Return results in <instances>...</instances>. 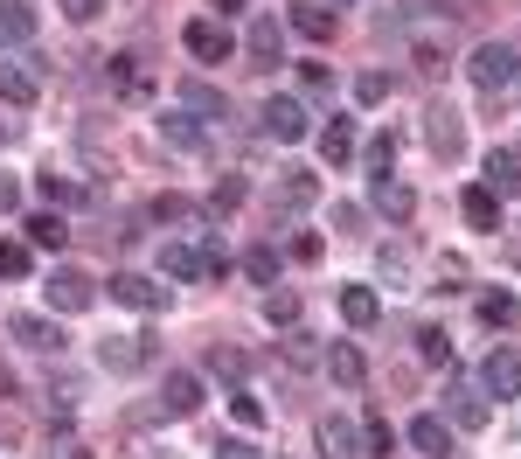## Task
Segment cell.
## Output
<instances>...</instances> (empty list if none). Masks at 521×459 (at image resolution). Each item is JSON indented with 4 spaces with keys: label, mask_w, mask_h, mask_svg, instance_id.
<instances>
[{
    "label": "cell",
    "mask_w": 521,
    "mask_h": 459,
    "mask_svg": "<svg viewBox=\"0 0 521 459\" xmlns=\"http://www.w3.org/2000/svg\"><path fill=\"white\" fill-rule=\"evenodd\" d=\"M466 70H473L480 91H508V84H521V49L515 42H480Z\"/></svg>",
    "instance_id": "cell-1"
},
{
    "label": "cell",
    "mask_w": 521,
    "mask_h": 459,
    "mask_svg": "<svg viewBox=\"0 0 521 459\" xmlns=\"http://www.w3.org/2000/svg\"><path fill=\"white\" fill-rule=\"evenodd\" d=\"M258 126H264V140H278V147H292V140H306V133H313V119H306V105H299V98H264Z\"/></svg>",
    "instance_id": "cell-2"
},
{
    "label": "cell",
    "mask_w": 521,
    "mask_h": 459,
    "mask_svg": "<svg viewBox=\"0 0 521 459\" xmlns=\"http://www.w3.org/2000/svg\"><path fill=\"white\" fill-rule=\"evenodd\" d=\"M98 362H105L112 376H139V369L153 362V341H146V334H105V341H98Z\"/></svg>",
    "instance_id": "cell-3"
},
{
    "label": "cell",
    "mask_w": 521,
    "mask_h": 459,
    "mask_svg": "<svg viewBox=\"0 0 521 459\" xmlns=\"http://www.w3.org/2000/svg\"><path fill=\"white\" fill-rule=\"evenodd\" d=\"M424 140H431L438 160H459V153H466V119H459L452 105H431V112H424Z\"/></svg>",
    "instance_id": "cell-4"
},
{
    "label": "cell",
    "mask_w": 521,
    "mask_h": 459,
    "mask_svg": "<svg viewBox=\"0 0 521 459\" xmlns=\"http://www.w3.org/2000/svg\"><path fill=\"white\" fill-rule=\"evenodd\" d=\"M42 300L56 306V313H84V306L98 300V286H91L84 272H70V265H56V272H49V286H42Z\"/></svg>",
    "instance_id": "cell-5"
},
{
    "label": "cell",
    "mask_w": 521,
    "mask_h": 459,
    "mask_svg": "<svg viewBox=\"0 0 521 459\" xmlns=\"http://www.w3.org/2000/svg\"><path fill=\"white\" fill-rule=\"evenodd\" d=\"M181 49H188L195 63H223V56H230V28L202 14V21H188V28H181Z\"/></svg>",
    "instance_id": "cell-6"
},
{
    "label": "cell",
    "mask_w": 521,
    "mask_h": 459,
    "mask_svg": "<svg viewBox=\"0 0 521 459\" xmlns=\"http://www.w3.org/2000/svg\"><path fill=\"white\" fill-rule=\"evenodd\" d=\"M7 334H14L21 348H35V355H63V327H56V320H42V313H14V320H7Z\"/></svg>",
    "instance_id": "cell-7"
},
{
    "label": "cell",
    "mask_w": 521,
    "mask_h": 459,
    "mask_svg": "<svg viewBox=\"0 0 521 459\" xmlns=\"http://www.w3.org/2000/svg\"><path fill=\"white\" fill-rule=\"evenodd\" d=\"M112 300L132 306V313H160V306H167V286H153V279H139V272H112Z\"/></svg>",
    "instance_id": "cell-8"
},
{
    "label": "cell",
    "mask_w": 521,
    "mask_h": 459,
    "mask_svg": "<svg viewBox=\"0 0 521 459\" xmlns=\"http://www.w3.org/2000/svg\"><path fill=\"white\" fill-rule=\"evenodd\" d=\"M244 56H251V70H278V63H285V35H278V21H271V14H264V21H251Z\"/></svg>",
    "instance_id": "cell-9"
},
{
    "label": "cell",
    "mask_w": 521,
    "mask_h": 459,
    "mask_svg": "<svg viewBox=\"0 0 521 459\" xmlns=\"http://www.w3.org/2000/svg\"><path fill=\"white\" fill-rule=\"evenodd\" d=\"M480 390H487V397H515V390H521V355L494 348V355H487V369H480Z\"/></svg>",
    "instance_id": "cell-10"
},
{
    "label": "cell",
    "mask_w": 521,
    "mask_h": 459,
    "mask_svg": "<svg viewBox=\"0 0 521 459\" xmlns=\"http://www.w3.org/2000/svg\"><path fill=\"white\" fill-rule=\"evenodd\" d=\"M195 404H202V383H195L188 369H174V376L160 383V411H167V418H195Z\"/></svg>",
    "instance_id": "cell-11"
},
{
    "label": "cell",
    "mask_w": 521,
    "mask_h": 459,
    "mask_svg": "<svg viewBox=\"0 0 521 459\" xmlns=\"http://www.w3.org/2000/svg\"><path fill=\"white\" fill-rule=\"evenodd\" d=\"M459 209H466V223H473V230H487V237L501 230V195H494L487 181H480V188H466V195H459Z\"/></svg>",
    "instance_id": "cell-12"
},
{
    "label": "cell",
    "mask_w": 521,
    "mask_h": 459,
    "mask_svg": "<svg viewBox=\"0 0 521 459\" xmlns=\"http://www.w3.org/2000/svg\"><path fill=\"white\" fill-rule=\"evenodd\" d=\"M105 84L126 91V98H146V91H153V77L139 70V56H105Z\"/></svg>",
    "instance_id": "cell-13"
},
{
    "label": "cell",
    "mask_w": 521,
    "mask_h": 459,
    "mask_svg": "<svg viewBox=\"0 0 521 459\" xmlns=\"http://www.w3.org/2000/svg\"><path fill=\"white\" fill-rule=\"evenodd\" d=\"M369 202L390 216V223H410V209H417V195L403 188V181H390V174H376V188H369Z\"/></svg>",
    "instance_id": "cell-14"
},
{
    "label": "cell",
    "mask_w": 521,
    "mask_h": 459,
    "mask_svg": "<svg viewBox=\"0 0 521 459\" xmlns=\"http://www.w3.org/2000/svg\"><path fill=\"white\" fill-rule=\"evenodd\" d=\"M160 272L188 286V279H202V272H209V258H202V244H167V251H160Z\"/></svg>",
    "instance_id": "cell-15"
},
{
    "label": "cell",
    "mask_w": 521,
    "mask_h": 459,
    "mask_svg": "<svg viewBox=\"0 0 521 459\" xmlns=\"http://www.w3.org/2000/svg\"><path fill=\"white\" fill-rule=\"evenodd\" d=\"M327 376H334L341 390H362V376H369V362H362V348H348V341H334V348H327Z\"/></svg>",
    "instance_id": "cell-16"
},
{
    "label": "cell",
    "mask_w": 521,
    "mask_h": 459,
    "mask_svg": "<svg viewBox=\"0 0 521 459\" xmlns=\"http://www.w3.org/2000/svg\"><path fill=\"white\" fill-rule=\"evenodd\" d=\"M487 188H494V195H521V160H515V147H494V153H487Z\"/></svg>",
    "instance_id": "cell-17"
},
{
    "label": "cell",
    "mask_w": 521,
    "mask_h": 459,
    "mask_svg": "<svg viewBox=\"0 0 521 459\" xmlns=\"http://www.w3.org/2000/svg\"><path fill=\"white\" fill-rule=\"evenodd\" d=\"M410 446H417V453H431V459H445V453H452L445 418H431V411H424V418H410Z\"/></svg>",
    "instance_id": "cell-18"
},
{
    "label": "cell",
    "mask_w": 521,
    "mask_h": 459,
    "mask_svg": "<svg viewBox=\"0 0 521 459\" xmlns=\"http://www.w3.org/2000/svg\"><path fill=\"white\" fill-rule=\"evenodd\" d=\"M320 453H327V459H362L355 425H348V418H327V425H320Z\"/></svg>",
    "instance_id": "cell-19"
},
{
    "label": "cell",
    "mask_w": 521,
    "mask_h": 459,
    "mask_svg": "<svg viewBox=\"0 0 521 459\" xmlns=\"http://www.w3.org/2000/svg\"><path fill=\"white\" fill-rule=\"evenodd\" d=\"M376 313H383V300L369 286H341V320L348 327H376Z\"/></svg>",
    "instance_id": "cell-20"
},
{
    "label": "cell",
    "mask_w": 521,
    "mask_h": 459,
    "mask_svg": "<svg viewBox=\"0 0 521 459\" xmlns=\"http://www.w3.org/2000/svg\"><path fill=\"white\" fill-rule=\"evenodd\" d=\"M181 105H188V112H202V119H230L223 91H216V84H202V77H188V84H181Z\"/></svg>",
    "instance_id": "cell-21"
},
{
    "label": "cell",
    "mask_w": 521,
    "mask_h": 459,
    "mask_svg": "<svg viewBox=\"0 0 521 459\" xmlns=\"http://www.w3.org/2000/svg\"><path fill=\"white\" fill-rule=\"evenodd\" d=\"M494 418V404H487V390H452V425H466V432H480Z\"/></svg>",
    "instance_id": "cell-22"
},
{
    "label": "cell",
    "mask_w": 521,
    "mask_h": 459,
    "mask_svg": "<svg viewBox=\"0 0 521 459\" xmlns=\"http://www.w3.org/2000/svg\"><path fill=\"white\" fill-rule=\"evenodd\" d=\"M28 244H42V251H63V244H70V223H63L56 209H42V216H28Z\"/></svg>",
    "instance_id": "cell-23"
},
{
    "label": "cell",
    "mask_w": 521,
    "mask_h": 459,
    "mask_svg": "<svg viewBox=\"0 0 521 459\" xmlns=\"http://www.w3.org/2000/svg\"><path fill=\"white\" fill-rule=\"evenodd\" d=\"M0 105H35V77L7 56H0Z\"/></svg>",
    "instance_id": "cell-24"
},
{
    "label": "cell",
    "mask_w": 521,
    "mask_h": 459,
    "mask_svg": "<svg viewBox=\"0 0 521 459\" xmlns=\"http://www.w3.org/2000/svg\"><path fill=\"white\" fill-rule=\"evenodd\" d=\"M320 153L341 167V160H355V119H334V126H320Z\"/></svg>",
    "instance_id": "cell-25"
},
{
    "label": "cell",
    "mask_w": 521,
    "mask_h": 459,
    "mask_svg": "<svg viewBox=\"0 0 521 459\" xmlns=\"http://www.w3.org/2000/svg\"><path fill=\"white\" fill-rule=\"evenodd\" d=\"M313 202H320V181L313 174H285L278 181V209H313Z\"/></svg>",
    "instance_id": "cell-26"
},
{
    "label": "cell",
    "mask_w": 521,
    "mask_h": 459,
    "mask_svg": "<svg viewBox=\"0 0 521 459\" xmlns=\"http://www.w3.org/2000/svg\"><path fill=\"white\" fill-rule=\"evenodd\" d=\"M292 28H299L306 42H327V35H334V14H327V7H292Z\"/></svg>",
    "instance_id": "cell-27"
},
{
    "label": "cell",
    "mask_w": 521,
    "mask_h": 459,
    "mask_svg": "<svg viewBox=\"0 0 521 459\" xmlns=\"http://www.w3.org/2000/svg\"><path fill=\"white\" fill-rule=\"evenodd\" d=\"M285 362H292V369H313V362H320V341H313L306 327H285Z\"/></svg>",
    "instance_id": "cell-28"
},
{
    "label": "cell",
    "mask_w": 521,
    "mask_h": 459,
    "mask_svg": "<svg viewBox=\"0 0 521 459\" xmlns=\"http://www.w3.org/2000/svg\"><path fill=\"white\" fill-rule=\"evenodd\" d=\"M244 369H251V362H244V348H223V341L209 348V376H223V383H244Z\"/></svg>",
    "instance_id": "cell-29"
},
{
    "label": "cell",
    "mask_w": 521,
    "mask_h": 459,
    "mask_svg": "<svg viewBox=\"0 0 521 459\" xmlns=\"http://www.w3.org/2000/svg\"><path fill=\"white\" fill-rule=\"evenodd\" d=\"M0 42H35V14L28 7H0Z\"/></svg>",
    "instance_id": "cell-30"
},
{
    "label": "cell",
    "mask_w": 521,
    "mask_h": 459,
    "mask_svg": "<svg viewBox=\"0 0 521 459\" xmlns=\"http://www.w3.org/2000/svg\"><path fill=\"white\" fill-rule=\"evenodd\" d=\"M390 446H396L390 418H383V411H369V425H362V453H383V459H390Z\"/></svg>",
    "instance_id": "cell-31"
},
{
    "label": "cell",
    "mask_w": 521,
    "mask_h": 459,
    "mask_svg": "<svg viewBox=\"0 0 521 459\" xmlns=\"http://www.w3.org/2000/svg\"><path fill=\"white\" fill-rule=\"evenodd\" d=\"M264 320L271 327H299V300L292 293H264Z\"/></svg>",
    "instance_id": "cell-32"
},
{
    "label": "cell",
    "mask_w": 521,
    "mask_h": 459,
    "mask_svg": "<svg viewBox=\"0 0 521 459\" xmlns=\"http://www.w3.org/2000/svg\"><path fill=\"white\" fill-rule=\"evenodd\" d=\"M244 272H251L258 286H278V251H271V244H258V251L244 258Z\"/></svg>",
    "instance_id": "cell-33"
},
{
    "label": "cell",
    "mask_w": 521,
    "mask_h": 459,
    "mask_svg": "<svg viewBox=\"0 0 521 459\" xmlns=\"http://www.w3.org/2000/svg\"><path fill=\"white\" fill-rule=\"evenodd\" d=\"M515 313H521L515 293H487V300H480V320H487V327H508Z\"/></svg>",
    "instance_id": "cell-34"
},
{
    "label": "cell",
    "mask_w": 521,
    "mask_h": 459,
    "mask_svg": "<svg viewBox=\"0 0 521 459\" xmlns=\"http://www.w3.org/2000/svg\"><path fill=\"white\" fill-rule=\"evenodd\" d=\"M355 98H362V105H383V98H390V77H383V70H362V77H355Z\"/></svg>",
    "instance_id": "cell-35"
},
{
    "label": "cell",
    "mask_w": 521,
    "mask_h": 459,
    "mask_svg": "<svg viewBox=\"0 0 521 459\" xmlns=\"http://www.w3.org/2000/svg\"><path fill=\"white\" fill-rule=\"evenodd\" d=\"M417 355H424V362H452V341H445L438 327H424V334H417Z\"/></svg>",
    "instance_id": "cell-36"
},
{
    "label": "cell",
    "mask_w": 521,
    "mask_h": 459,
    "mask_svg": "<svg viewBox=\"0 0 521 459\" xmlns=\"http://www.w3.org/2000/svg\"><path fill=\"white\" fill-rule=\"evenodd\" d=\"M0 279H28V244H0Z\"/></svg>",
    "instance_id": "cell-37"
},
{
    "label": "cell",
    "mask_w": 521,
    "mask_h": 459,
    "mask_svg": "<svg viewBox=\"0 0 521 459\" xmlns=\"http://www.w3.org/2000/svg\"><path fill=\"white\" fill-rule=\"evenodd\" d=\"M35 188H42V202H77V181H63V174H42Z\"/></svg>",
    "instance_id": "cell-38"
},
{
    "label": "cell",
    "mask_w": 521,
    "mask_h": 459,
    "mask_svg": "<svg viewBox=\"0 0 521 459\" xmlns=\"http://www.w3.org/2000/svg\"><path fill=\"white\" fill-rule=\"evenodd\" d=\"M410 56H417V70H424V77H438V70H445V49H438V42H417Z\"/></svg>",
    "instance_id": "cell-39"
},
{
    "label": "cell",
    "mask_w": 521,
    "mask_h": 459,
    "mask_svg": "<svg viewBox=\"0 0 521 459\" xmlns=\"http://www.w3.org/2000/svg\"><path fill=\"white\" fill-rule=\"evenodd\" d=\"M237 202H244V181H223V188H216V195H209V209H216V216H230V209H237Z\"/></svg>",
    "instance_id": "cell-40"
},
{
    "label": "cell",
    "mask_w": 521,
    "mask_h": 459,
    "mask_svg": "<svg viewBox=\"0 0 521 459\" xmlns=\"http://www.w3.org/2000/svg\"><path fill=\"white\" fill-rule=\"evenodd\" d=\"M160 140H174V147H195V126H188V119H160Z\"/></svg>",
    "instance_id": "cell-41"
},
{
    "label": "cell",
    "mask_w": 521,
    "mask_h": 459,
    "mask_svg": "<svg viewBox=\"0 0 521 459\" xmlns=\"http://www.w3.org/2000/svg\"><path fill=\"white\" fill-rule=\"evenodd\" d=\"M369 167H383V174H390V167H396V133H383V140L369 147Z\"/></svg>",
    "instance_id": "cell-42"
},
{
    "label": "cell",
    "mask_w": 521,
    "mask_h": 459,
    "mask_svg": "<svg viewBox=\"0 0 521 459\" xmlns=\"http://www.w3.org/2000/svg\"><path fill=\"white\" fill-rule=\"evenodd\" d=\"M230 404H237V418H244V425H264V404H258V397H251V390H237Z\"/></svg>",
    "instance_id": "cell-43"
},
{
    "label": "cell",
    "mask_w": 521,
    "mask_h": 459,
    "mask_svg": "<svg viewBox=\"0 0 521 459\" xmlns=\"http://www.w3.org/2000/svg\"><path fill=\"white\" fill-rule=\"evenodd\" d=\"M153 216H160V223H181V216H188V202H181V195H160V202H153Z\"/></svg>",
    "instance_id": "cell-44"
},
{
    "label": "cell",
    "mask_w": 521,
    "mask_h": 459,
    "mask_svg": "<svg viewBox=\"0 0 521 459\" xmlns=\"http://www.w3.org/2000/svg\"><path fill=\"white\" fill-rule=\"evenodd\" d=\"M320 251H327V244H320V237H313V230H306V237H292V258H299V265H313V258H320Z\"/></svg>",
    "instance_id": "cell-45"
},
{
    "label": "cell",
    "mask_w": 521,
    "mask_h": 459,
    "mask_svg": "<svg viewBox=\"0 0 521 459\" xmlns=\"http://www.w3.org/2000/svg\"><path fill=\"white\" fill-rule=\"evenodd\" d=\"M63 14H70V21H98V14H105V0H63Z\"/></svg>",
    "instance_id": "cell-46"
},
{
    "label": "cell",
    "mask_w": 521,
    "mask_h": 459,
    "mask_svg": "<svg viewBox=\"0 0 521 459\" xmlns=\"http://www.w3.org/2000/svg\"><path fill=\"white\" fill-rule=\"evenodd\" d=\"M216 459H251V446H244V439H230V446H216Z\"/></svg>",
    "instance_id": "cell-47"
},
{
    "label": "cell",
    "mask_w": 521,
    "mask_h": 459,
    "mask_svg": "<svg viewBox=\"0 0 521 459\" xmlns=\"http://www.w3.org/2000/svg\"><path fill=\"white\" fill-rule=\"evenodd\" d=\"M14 202H21V195H14V181H0V209H14Z\"/></svg>",
    "instance_id": "cell-48"
},
{
    "label": "cell",
    "mask_w": 521,
    "mask_h": 459,
    "mask_svg": "<svg viewBox=\"0 0 521 459\" xmlns=\"http://www.w3.org/2000/svg\"><path fill=\"white\" fill-rule=\"evenodd\" d=\"M209 7H216V14H237V7H244V0H209Z\"/></svg>",
    "instance_id": "cell-49"
},
{
    "label": "cell",
    "mask_w": 521,
    "mask_h": 459,
    "mask_svg": "<svg viewBox=\"0 0 521 459\" xmlns=\"http://www.w3.org/2000/svg\"><path fill=\"white\" fill-rule=\"evenodd\" d=\"M0 390H14V369H7V362H0Z\"/></svg>",
    "instance_id": "cell-50"
},
{
    "label": "cell",
    "mask_w": 521,
    "mask_h": 459,
    "mask_svg": "<svg viewBox=\"0 0 521 459\" xmlns=\"http://www.w3.org/2000/svg\"><path fill=\"white\" fill-rule=\"evenodd\" d=\"M0 147H7V119H0Z\"/></svg>",
    "instance_id": "cell-51"
},
{
    "label": "cell",
    "mask_w": 521,
    "mask_h": 459,
    "mask_svg": "<svg viewBox=\"0 0 521 459\" xmlns=\"http://www.w3.org/2000/svg\"><path fill=\"white\" fill-rule=\"evenodd\" d=\"M515 160H521V147H515Z\"/></svg>",
    "instance_id": "cell-52"
}]
</instances>
